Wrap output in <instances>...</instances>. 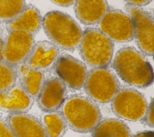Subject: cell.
<instances>
[{"mask_svg":"<svg viewBox=\"0 0 154 137\" xmlns=\"http://www.w3.org/2000/svg\"><path fill=\"white\" fill-rule=\"evenodd\" d=\"M17 83L32 98L36 97L45 81L43 73L23 63L16 67Z\"/></svg>","mask_w":154,"mask_h":137,"instance_id":"obj_17","label":"cell"},{"mask_svg":"<svg viewBox=\"0 0 154 137\" xmlns=\"http://www.w3.org/2000/svg\"><path fill=\"white\" fill-rule=\"evenodd\" d=\"M52 2L61 7H69L74 4L76 0H51Z\"/></svg>","mask_w":154,"mask_h":137,"instance_id":"obj_25","label":"cell"},{"mask_svg":"<svg viewBox=\"0 0 154 137\" xmlns=\"http://www.w3.org/2000/svg\"><path fill=\"white\" fill-rule=\"evenodd\" d=\"M112 67L122 80L137 88L148 87L153 82L150 63L142 52L133 47L119 49L114 57Z\"/></svg>","mask_w":154,"mask_h":137,"instance_id":"obj_1","label":"cell"},{"mask_svg":"<svg viewBox=\"0 0 154 137\" xmlns=\"http://www.w3.org/2000/svg\"><path fill=\"white\" fill-rule=\"evenodd\" d=\"M42 26L51 42L58 48L72 51L78 47L82 32L69 14L56 10L49 11L42 18Z\"/></svg>","mask_w":154,"mask_h":137,"instance_id":"obj_3","label":"cell"},{"mask_svg":"<svg viewBox=\"0 0 154 137\" xmlns=\"http://www.w3.org/2000/svg\"><path fill=\"white\" fill-rule=\"evenodd\" d=\"M92 137H131V131L124 121L117 118L100 121L92 131Z\"/></svg>","mask_w":154,"mask_h":137,"instance_id":"obj_18","label":"cell"},{"mask_svg":"<svg viewBox=\"0 0 154 137\" xmlns=\"http://www.w3.org/2000/svg\"><path fill=\"white\" fill-rule=\"evenodd\" d=\"M34 44V35L23 31H8L4 37L2 61L16 67L25 62Z\"/></svg>","mask_w":154,"mask_h":137,"instance_id":"obj_8","label":"cell"},{"mask_svg":"<svg viewBox=\"0 0 154 137\" xmlns=\"http://www.w3.org/2000/svg\"><path fill=\"white\" fill-rule=\"evenodd\" d=\"M7 123L15 137H47L42 122L26 113L9 114Z\"/></svg>","mask_w":154,"mask_h":137,"instance_id":"obj_14","label":"cell"},{"mask_svg":"<svg viewBox=\"0 0 154 137\" xmlns=\"http://www.w3.org/2000/svg\"><path fill=\"white\" fill-rule=\"evenodd\" d=\"M83 87L92 100L106 103L119 91L120 84L114 73L107 68H93L88 72Z\"/></svg>","mask_w":154,"mask_h":137,"instance_id":"obj_5","label":"cell"},{"mask_svg":"<svg viewBox=\"0 0 154 137\" xmlns=\"http://www.w3.org/2000/svg\"><path fill=\"white\" fill-rule=\"evenodd\" d=\"M47 137H63L67 129V124L60 112L46 114L42 122Z\"/></svg>","mask_w":154,"mask_h":137,"instance_id":"obj_19","label":"cell"},{"mask_svg":"<svg viewBox=\"0 0 154 137\" xmlns=\"http://www.w3.org/2000/svg\"><path fill=\"white\" fill-rule=\"evenodd\" d=\"M83 61L92 68H107L111 64L114 43L99 29L87 28L82 33L79 44Z\"/></svg>","mask_w":154,"mask_h":137,"instance_id":"obj_4","label":"cell"},{"mask_svg":"<svg viewBox=\"0 0 154 137\" xmlns=\"http://www.w3.org/2000/svg\"><path fill=\"white\" fill-rule=\"evenodd\" d=\"M59 56L57 46L47 40L39 41L35 43L24 64L43 73L54 68Z\"/></svg>","mask_w":154,"mask_h":137,"instance_id":"obj_12","label":"cell"},{"mask_svg":"<svg viewBox=\"0 0 154 137\" xmlns=\"http://www.w3.org/2000/svg\"><path fill=\"white\" fill-rule=\"evenodd\" d=\"M106 0H76L74 10L76 17L85 25H94L109 10Z\"/></svg>","mask_w":154,"mask_h":137,"instance_id":"obj_15","label":"cell"},{"mask_svg":"<svg viewBox=\"0 0 154 137\" xmlns=\"http://www.w3.org/2000/svg\"><path fill=\"white\" fill-rule=\"evenodd\" d=\"M25 5V0H0V22L8 23L22 11Z\"/></svg>","mask_w":154,"mask_h":137,"instance_id":"obj_20","label":"cell"},{"mask_svg":"<svg viewBox=\"0 0 154 137\" xmlns=\"http://www.w3.org/2000/svg\"><path fill=\"white\" fill-rule=\"evenodd\" d=\"M133 137H154V132L151 130H146L139 132Z\"/></svg>","mask_w":154,"mask_h":137,"instance_id":"obj_26","label":"cell"},{"mask_svg":"<svg viewBox=\"0 0 154 137\" xmlns=\"http://www.w3.org/2000/svg\"><path fill=\"white\" fill-rule=\"evenodd\" d=\"M4 40V37L2 35V30L0 23V60H2V47Z\"/></svg>","mask_w":154,"mask_h":137,"instance_id":"obj_27","label":"cell"},{"mask_svg":"<svg viewBox=\"0 0 154 137\" xmlns=\"http://www.w3.org/2000/svg\"><path fill=\"white\" fill-rule=\"evenodd\" d=\"M141 121L145 124L153 127V101L152 99L145 112V114L141 119Z\"/></svg>","mask_w":154,"mask_h":137,"instance_id":"obj_22","label":"cell"},{"mask_svg":"<svg viewBox=\"0 0 154 137\" xmlns=\"http://www.w3.org/2000/svg\"><path fill=\"white\" fill-rule=\"evenodd\" d=\"M66 97V86L58 77H51L44 81L36 97L40 108L49 113L60 109Z\"/></svg>","mask_w":154,"mask_h":137,"instance_id":"obj_11","label":"cell"},{"mask_svg":"<svg viewBox=\"0 0 154 137\" xmlns=\"http://www.w3.org/2000/svg\"><path fill=\"white\" fill-rule=\"evenodd\" d=\"M147 108V103L143 94L132 88L120 89L111 100L114 114L129 121L141 120Z\"/></svg>","mask_w":154,"mask_h":137,"instance_id":"obj_7","label":"cell"},{"mask_svg":"<svg viewBox=\"0 0 154 137\" xmlns=\"http://www.w3.org/2000/svg\"><path fill=\"white\" fill-rule=\"evenodd\" d=\"M32 104L33 98L17 83L0 93V110L9 114L26 113Z\"/></svg>","mask_w":154,"mask_h":137,"instance_id":"obj_13","label":"cell"},{"mask_svg":"<svg viewBox=\"0 0 154 137\" xmlns=\"http://www.w3.org/2000/svg\"><path fill=\"white\" fill-rule=\"evenodd\" d=\"M99 29L112 41L128 42L134 39V26L128 14L109 9L99 22Z\"/></svg>","mask_w":154,"mask_h":137,"instance_id":"obj_9","label":"cell"},{"mask_svg":"<svg viewBox=\"0 0 154 137\" xmlns=\"http://www.w3.org/2000/svg\"><path fill=\"white\" fill-rule=\"evenodd\" d=\"M42 26V17L39 10L31 4L26 5L22 11L12 20L6 23L7 31H23L32 35Z\"/></svg>","mask_w":154,"mask_h":137,"instance_id":"obj_16","label":"cell"},{"mask_svg":"<svg viewBox=\"0 0 154 137\" xmlns=\"http://www.w3.org/2000/svg\"><path fill=\"white\" fill-rule=\"evenodd\" d=\"M129 5L142 7L150 4L153 0H125Z\"/></svg>","mask_w":154,"mask_h":137,"instance_id":"obj_24","label":"cell"},{"mask_svg":"<svg viewBox=\"0 0 154 137\" xmlns=\"http://www.w3.org/2000/svg\"><path fill=\"white\" fill-rule=\"evenodd\" d=\"M0 137H15L7 121L0 118Z\"/></svg>","mask_w":154,"mask_h":137,"instance_id":"obj_23","label":"cell"},{"mask_svg":"<svg viewBox=\"0 0 154 137\" xmlns=\"http://www.w3.org/2000/svg\"><path fill=\"white\" fill-rule=\"evenodd\" d=\"M59 110L67 126L79 133L91 132L102 118L96 102L88 97L78 94L66 97Z\"/></svg>","mask_w":154,"mask_h":137,"instance_id":"obj_2","label":"cell"},{"mask_svg":"<svg viewBox=\"0 0 154 137\" xmlns=\"http://www.w3.org/2000/svg\"><path fill=\"white\" fill-rule=\"evenodd\" d=\"M134 26V38L141 52L153 56L154 51V22L152 14L140 7L127 4L125 7Z\"/></svg>","mask_w":154,"mask_h":137,"instance_id":"obj_6","label":"cell"},{"mask_svg":"<svg viewBox=\"0 0 154 137\" xmlns=\"http://www.w3.org/2000/svg\"><path fill=\"white\" fill-rule=\"evenodd\" d=\"M16 83V67L0 60V93L7 90Z\"/></svg>","mask_w":154,"mask_h":137,"instance_id":"obj_21","label":"cell"},{"mask_svg":"<svg viewBox=\"0 0 154 137\" xmlns=\"http://www.w3.org/2000/svg\"><path fill=\"white\" fill-rule=\"evenodd\" d=\"M54 68L58 78L66 87L75 90L83 87L88 73L83 62L69 54L64 53L60 55Z\"/></svg>","mask_w":154,"mask_h":137,"instance_id":"obj_10","label":"cell"}]
</instances>
